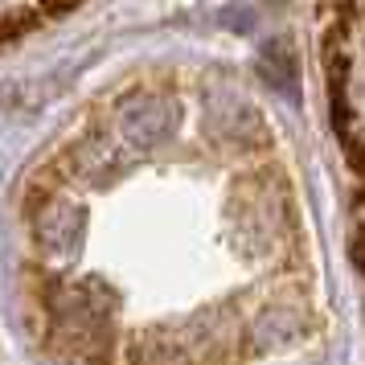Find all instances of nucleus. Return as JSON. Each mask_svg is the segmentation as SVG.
Returning a JSON list of instances; mask_svg holds the SVG:
<instances>
[{
    "instance_id": "1",
    "label": "nucleus",
    "mask_w": 365,
    "mask_h": 365,
    "mask_svg": "<svg viewBox=\"0 0 365 365\" xmlns=\"http://www.w3.org/2000/svg\"><path fill=\"white\" fill-rule=\"evenodd\" d=\"M177 103L165 99L160 91H135L119 103V135L135 148H152L177 132Z\"/></svg>"
},
{
    "instance_id": "2",
    "label": "nucleus",
    "mask_w": 365,
    "mask_h": 365,
    "mask_svg": "<svg viewBox=\"0 0 365 365\" xmlns=\"http://www.w3.org/2000/svg\"><path fill=\"white\" fill-rule=\"evenodd\" d=\"M41 205L34 210V238L37 247L46 250L50 259H70L78 242H83L86 234V214L78 205H70L62 201L58 193H46V197H37Z\"/></svg>"
}]
</instances>
